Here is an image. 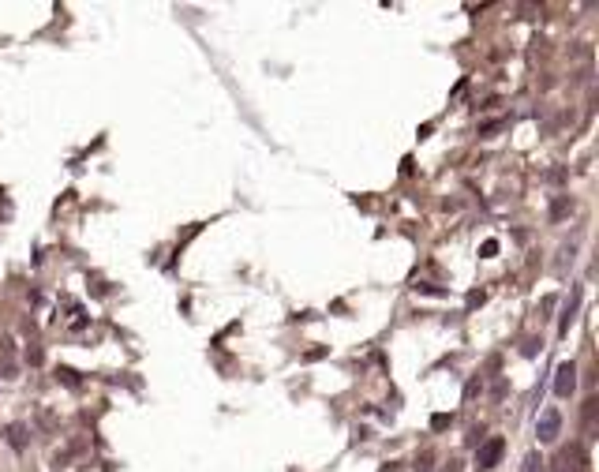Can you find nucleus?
Masks as SVG:
<instances>
[{"instance_id":"1","label":"nucleus","mask_w":599,"mask_h":472,"mask_svg":"<svg viewBox=\"0 0 599 472\" xmlns=\"http://www.w3.org/2000/svg\"><path fill=\"white\" fill-rule=\"evenodd\" d=\"M502 454H506V438H498V435L483 438V443L476 446V469L479 472H491L502 461Z\"/></svg>"},{"instance_id":"7","label":"nucleus","mask_w":599,"mask_h":472,"mask_svg":"<svg viewBox=\"0 0 599 472\" xmlns=\"http://www.w3.org/2000/svg\"><path fill=\"white\" fill-rule=\"evenodd\" d=\"M450 423H453V416H450V412H435V416H431V427H435V431L450 427Z\"/></svg>"},{"instance_id":"5","label":"nucleus","mask_w":599,"mask_h":472,"mask_svg":"<svg viewBox=\"0 0 599 472\" xmlns=\"http://www.w3.org/2000/svg\"><path fill=\"white\" fill-rule=\"evenodd\" d=\"M596 412H599V401L596 397H588L585 401V435L588 438H596Z\"/></svg>"},{"instance_id":"10","label":"nucleus","mask_w":599,"mask_h":472,"mask_svg":"<svg viewBox=\"0 0 599 472\" xmlns=\"http://www.w3.org/2000/svg\"><path fill=\"white\" fill-rule=\"evenodd\" d=\"M494 255H498V240H487L483 244V259H494Z\"/></svg>"},{"instance_id":"3","label":"nucleus","mask_w":599,"mask_h":472,"mask_svg":"<svg viewBox=\"0 0 599 472\" xmlns=\"http://www.w3.org/2000/svg\"><path fill=\"white\" fill-rule=\"evenodd\" d=\"M558 427H562V412H558V409H543L539 420H536L539 443H555V438H558Z\"/></svg>"},{"instance_id":"9","label":"nucleus","mask_w":599,"mask_h":472,"mask_svg":"<svg viewBox=\"0 0 599 472\" xmlns=\"http://www.w3.org/2000/svg\"><path fill=\"white\" fill-rule=\"evenodd\" d=\"M57 379H64V382H68L71 390L79 386V371H71V367H60V371H57Z\"/></svg>"},{"instance_id":"11","label":"nucleus","mask_w":599,"mask_h":472,"mask_svg":"<svg viewBox=\"0 0 599 472\" xmlns=\"http://www.w3.org/2000/svg\"><path fill=\"white\" fill-rule=\"evenodd\" d=\"M479 394V379H472V382H468V390H465V397H476Z\"/></svg>"},{"instance_id":"6","label":"nucleus","mask_w":599,"mask_h":472,"mask_svg":"<svg viewBox=\"0 0 599 472\" xmlns=\"http://www.w3.org/2000/svg\"><path fill=\"white\" fill-rule=\"evenodd\" d=\"M8 443H12L15 450H23V446H27V427H23V423H12V427H8Z\"/></svg>"},{"instance_id":"8","label":"nucleus","mask_w":599,"mask_h":472,"mask_svg":"<svg viewBox=\"0 0 599 472\" xmlns=\"http://www.w3.org/2000/svg\"><path fill=\"white\" fill-rule=\"evenodd\" d=\"M521 472H543V458H539V454H528V458H524V469Z\"/></svg>"},{"instance_id":"4","label":"nucleus","mask_w":599,"mask_h":472,"mask_svg":"<svg viewBox=\"0 0 599 472\" xmlns=\"http://www.w3.org/2000/svg\"><path fill=\"white\" fill-rule=\"evenodd\" d=\"M573 386H577V364H573V360H565V364H558V371H555V394L558 397H570Z\"/></svg>"},{"instance_id":"2","label":"nucleus","mask_w":599,"mask_h":472,"mask_svg":"<svg viewBox=\"0 0 599 472\" xmlns=\"http://www.w3.org/2000/svg\"><path fill=\"white\" fill-rule=\"evenodd\" d=\"M585 469H588V458L577 443L562 446V450L555 454V461H550V472H585Z\"/></svg>"}]
</instances>
